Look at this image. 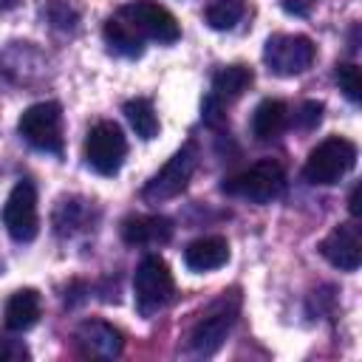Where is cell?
<instances>
[{"label":"cell","mask_w":362,"mask_h":362,"mask_svg":"<svg viewBox=\"0 0 362 362\" xmlns=\"http://www.w3.org/2000/svg\"><path fill=\"white\" fill-rule=\"evenodd\" d=\"M255 74L246 65H226L212 76V102H235L249 85Z\"/></svg>","instance_id":"obj_18"},{"label":"cell","mask_w":362,"mask_h":362,"mask_svg":"<svg viewBox=\"0 0 362 362\" xmlns=\"http://www.w3.org/2000/svg\"><path fill=\"white\" fill-rule=\"evenodd\" d=\"M280 3H283V8L288 14H308L317 0H280Z\"/></svg>","instance_id":"obj_25"},{"label":"cell","mask_w":362,"mask_h":362,"mask_svg":"<svg viewBox=\"0 0 362 362\" xmlns=\"http://www.w3.org/2000/svg\"><path fill=\"white\" fill-rule=\"evenodd\" d=\"M17 130L31 147L54 156L62 153V107L57 102H37L25 107L20 113Z\"/></svg>","instance_id":"obj_5"},{"label":"cell","mask_w":362,"mask_h":362,"mask_svg":"<svg viewBox=\"0 0 362 362\" xmlns=\"http://www.w3.org/2000/svg\"><path fill=\"white\" fill-rule=\"evenodd\" d=\"M0 359H3V362L28 359V348L20 345V342H8V339H3V342H0Z\"/></svg>","instance_id":"obj_24"},{"label":"cell","mask_w":362,"mask_h":362,"mask_svg":"<svg viewBox=\"0 0 362 362\" xmlns=\"http://www.w3.org/2000/svg\"><path fill=\"white\" fill-rule=\"evenodd\" d=\"M173 291H175V283H173V272H170L167 260L158 255H147L136 266V274H133L136 308L150 317L173 300Z\"/></svg>","instance_id":"obj_4"},{"label":"cell","mask_w":362,"mask_h":362,"mask_svg":"<svg viewBox=\"0 0 362 362\" xmlns=\"http://www.w3.org/2000/svg\"><path fill=\"white\" fill-rule=\"evenodd\" d=\"M198 167V150L192 141H187L178 153L170 156V161L144 184L141 195L147 201H167V198H175L178 192H184V187L189 184L192 173Z\"/></svg>","instance_id":"obj_8"},{"label":"cell","mask_w":362,"mask_h":362,"mask_svg":"<svg viewBox=\"0 0 362 362\" xmlns=\"http://www.w3.org/2000/svg\"><path fill=\"white\" fill-rule=\"evenodd\" d=\"M354 164H356V144L351 139H342V136H328L308 153L305 167H303V178L308 184L331 187L342 175H348L354 170Z\"/></svg>","instance_id":"obj_2"},{"label":"cell","mask_w":362,"mask_h":362,"mask_svg":"<svg viewBox=\"0 0 362 362\" xmlns=\"http://www.w3.org/2000/svg\"><path fill=\"white\" fill-rule=\"evenodd\" d=\"M130 25L147 37V40H156V42H175L181 37V25L175 20V14L170 8H164L161 3L156 0H133L127 6L119 8Z\"/></svg>","instance_id":"obj_10"},{"label":"cell","mask_w":362,"mask_h":362,"mask_svg":"<svg viewBox=\"0 0 362 362\" xmlns=\"http://www.w3.org/2000/svg\"><path fill=\"white\" fill-rule=\"evenodd\" d=\"M317 57L314 42L305 34H272L263 48V62L277 76L303 74Z\"/></svg>","instance_id":"obj_7"},{"label":"cell","mask_w":362,"mask_h":362,"mask_svg":"<svg viewBox=\"0 0 362 362\" xmlns=\"http://www.w3.org/2000/svg\"><path fill=\"white\" fill-rule=\"evenodd\" d=\"M221 189L226 195H235V198H243V201H252V204H269V201L283 195L286 170L274 158H260L257 164H252V167L240 170L238 175L226 178L221 184Z\"/></svg>","instance_id":"obj_1"},{"label":"cell","mask_w":362,"mask_h":362,"mask_svg":"<svg viewBox=\"0 0 362 362\" xmlns=\"http://www.w3.org/2000/svg\"><path fill=\"white\" fill-rule=\"evenodd\" d=\"M119 232L127 246H161L173 238V223L164 215H130Z\"/></svg>","instance_id":"obj_13"},{"label":"cell","mask_w":362,"mask_h":362,"mask_svg":"<svg viewBox=\"0 0 362 362\" xmlns=\"http://www.w3.org/2000/svg\"><path fill=\"white\" fill-rule=\"evenodd\" d=\"M204 17L215 31H226L243 17V0H209Z\"/></svg>","instance_id":"obj_20"},{"label":"cell","mask_w":362,"mask_h":362,"mask_svg":"<svg viewBox=\"0 0 362 362\" xmlns=\"http://www.w3.org/2000/svg\"><path fill=\"white\" fill-rule=\"evenodd\" d=\"M320 255L339 272H356L362 263V235L356 223H339L320 240Z\"/></svg>","instance_id":"obj_11"},{"label":"cell","mask_w":362,"mask_h":362,"mask_svg":"<svg viewBox=\"0 0 362 362\" xmlns=\"http://www.w3.org/2000/svg\"><path fill=\"white\" fill-rule=\"evenodd\" d=\"M124 116H127V122H130V127L136 130L139 139L150 141V139L158 136V116H156L150 99H141V96L127 99L124 102Z\"/></svg>","instance_id":"obj_19"},{"label":"cell","mask_w":362,"mask_h":362,"mask_svg":"<svg viewBox=\"0 0 362 362\" xmlns=\"http://www.w3.org/2000/svg\"><path fill=\"white\" fill-rule=\"evenodd\" d=\"M238 308H240V297L232 291V294H221L209 308L206 314L192 325L189 331V348L192 354H201V356H209L221 348V342L226 339V334L232 331L235 320H238Z\"/></svg>","instance_id":"obj_3"},{"label":"cell","mask_w":362,"mask_h":362,"mask_svg":"<svg viewBox=\"0 0 362 362\" xmlns=\"http://www.w3.org/2000/svg\"><path fill=\"white\" fill-rule=\"evenodd\" d=\"M334 76H337L339 90H342L351 102H359V99H362V74H359V65H354V62H339L337 71H334Z\"/></svg>","instance_id":"obj_21"},{"label":"cell","mask_w":362,"mask_h":362,"mask_svg":"<svg viewBox=\"0 0 362 362\" xmlns=\"http://www.w3.org/2000/svg\"><path fill=\"white\" fill-rule=\"evenodd\" d=\"M127 153V139L122 127L110 119L96 122L85 136V161L99 175H116Z\"/></svg>","instance_id":"obj_6"},{"label":"cell","mask_w":362,"mask_h":362,"mask_svg":"<svg viewBox=\"0 0 362 362\" xmlns=\"http://www.w3.org/2000/svg\"><path fill=\"white\" fill-rule=\"evenodd\" d=\"M45 17L57 25V28H74L76 25V11L65 3V0H51L48 6H45Z\"/></svg>","instance_id":"obj_22"},{"label":"cell","mask_w":362,"mask_h":362,"mask_svg":"<svg viewBox=\"0 0 362 362\" xmlns=\"http://www.w3.org/2000/svg\"><path fill=\"white\" fill-rule=\"evenodd\" d=\"M3 226L17 243H28L40 232V215H37V189L31 181H17L6 198L3 206Z\"/></svg>","instance_id":"obj_9"},{"label":"cell","mask_w":362,"mask_h":362,"mask_svg":"<svg viewBox=\"0 0 362 362\" xmlns=\"http://www.w3.org/2000/svg\"><path fill=\"white\" fill-rule=\"evenodd\" d=\"M76 345L82 348V354L88 356H99V359H113L122 354V331L113 328L105 320H85L76 328Z\"/></svg>","instance_id":"obj_12"},{"label":"cell","mask_w":362,"mask_h":362,"mask_svg":"<svg viewBox=\"0 0 362 362\" xmlns=\"http://www.w3.org/2000/svg\"><path fill=\"white\" fill-rule=\"evenodd\" d=\"M351 215L359 218V184H356L354 192H351Z\"/></svg>","instance_id":"obj_26"},{"label":"cell","mask_w":362,"mask_h":362,"mask_svg":"<svg viewBox=\"0 0 362 362\" xmlns=\"http://www.w3.org/2000/svg\"><path fill=\"white\" fill-rule=\"evenodd\" d=\"M229 260V243L221 235H204L184 249V263L192 272H212Z\"/></svg>","instance_id":"obj_14"},{"label":"cell","mask_w":362,"mask_h":362,"mask_svg":"<svg viewBox=\"0 0 362 362\" xmlns=\"http://www.w3.org/2000/svg\"><path fill=\"white\" fill-rule=\"evenodd\" d=\"M105 42L110 45V51H116L122 57H139L144 51V37L130 25V20L122 11H116L105 23Z\"/></svg>","instance_id":"obj_17"},{"label":"cell","mask_w":362,"mask_h":362,"mask_svg":"<svg viewBox=\"0 0 362 362\" xmlns=\"http://www.w3.org/2000/svg\"><path fill=\"white\" fill-rule=\"evenodd\" d=\"M40 311H42V300H40V291L34 288H20L8 297L6 303V311H3V322L8 331H28L37 320H40Z\"/></svg>","instance_id":"obj_15"},{"label":"cell","mask_w":362,"mask_h":362,"mask_svg":"<svg viewBox=\"0 0 362 362\" xmlns=\"http://www.w3.org/2000/svg\"><path fill=\"white\" fill-rule=\"evenodd\" d=\"M294 119H297V124H300V127H305V130L317 127V124H320V119H322V102H317V99L303 102V105H300V110L294 113Z\"/></svg>","instance_id":"obj_23"},{"label":"cell","mask_w":362,"mask_h":362,"mask_svg":"<svg viewBox=\"0 0 362 362\" xmlns=\"http://www.w3.org/2000/svg\"><path fill=\"white\" fill-rule=\"evenodd\" d=\"M288 122V107L280 99H263L252 113V133L257 141H272L283 133Z\"/></svg>","instance_id":"obj_16"}]
</instances>
